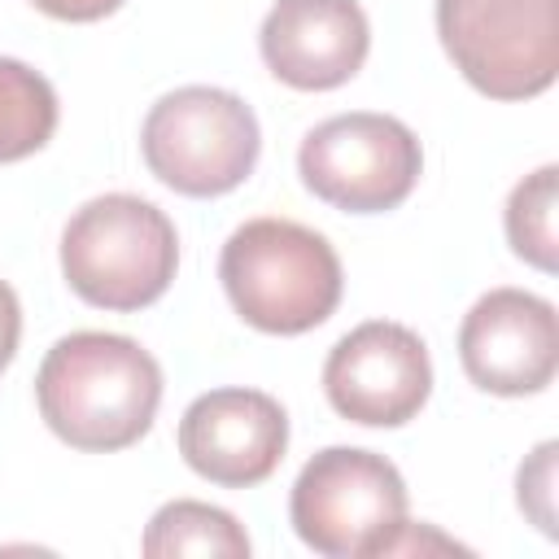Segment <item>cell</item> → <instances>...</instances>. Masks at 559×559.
<instances>
[{
	"label": "cell",
	"mask_w": 559,
	"mask_h": 559,
	"mask_svg": "<svg viewBox=\"0 0 559 559\" xmlns=\"http://www.w3.org/2000/svg\"><path fill=\"white\" fill-rule=\"evenodd\" d=\"M17 336H22V306H17V293L0 280V371L13 362Z\"/></svg>",
	"instance_id": "cell-17"
},
{
	"label": "cell",
	"mask_w": 559,
	"mask_h": 559,
	"mask_svg": "<svg viewBox=\"0 0 559 559\" xmlns=\"http://www.w3.org/2000/svg\"><path fill=\"white\" fill-rule=\"evenodd\" d=\"M31 4L57 22H100L114 9H122V0H31Z\"/></svg>",
	"instance_id": "cell-16"
},
{
	"label": "cell",
	"mask_w": 559,
	"mask_h": 559,
	"mask_svg": "<svg viewBox=\"0 0 559 559\" xmlns=\"http://www.w3.org/2000/svg\"><path fill=\"white\" fill-rule=\"evenodd\" d=\"M288 520L314 555L380 559L406 524V480L376 450L328 445L297 472Z\"/></svg>",
	"instance_id": "cell-4"
},
{
	"label": "cell",
	"mask_w": 559,
	"mask_h": 559,
	"mask_svg": "<svg viewBox=\"0 0 559 559\" xmlns=\"http://www.w3.org/2000/svg\"><path fill=\"white\" fill-rule=\"evenodd\" d=\"M258 48L280 83L332 92L362 70L371 22L358 0H275L262 17Z\"/></svg>",
	"instance_id": "cell-11"
},
{
	"label": "cell",
	"mask_w": 559,
	"mask_h": 559,
	"mask_svg": "<svg viewBox=\"0 0 559 559\" xmlns=\"http://www.w3.org/2000/svg\"><path fill=\"white\" fill-rule=\"evenodd\" d=\"M555 454H559V445H555V441H542V445L520 463V476H515L520 511H524L546 537H555Z\"/></svg>",
	"instance_id": "cell-15"
},
{
	"label": "cell",
	"mask_w": 559,
	"mask_h": 559,
	"mask_svg": "<svg viewBox=\"0 0 559 559\" xmlns=\"http://www.w3.org/2000/svg\"><path fill=\"white\" fill-rule=\"evenodd\" d=\"M218 280L231 310L271 336H301L341 306V258L314 227L293 218L240 223L223 253Z\"/></svg>",
	"instance_id": "cell-2"
},
{
	"label": "cell",
	"mask_w": 559,
	"mask_h": 559,
	"mask_svg": "<svg viewBox=\"0 0 559 559\" xmlns=\"http://www.w3.org/2000/svg\"><path fill=\"white\" fill-rule=\"evenodd\" d=\"M424 170V148L415 131L393 114H336L306 131L297 148L301 183L345 210V214H384L397 210Z\"/></svg>",
	"instance_id": "cell-7"
},
{
	"label": "cell",
	"mask_w": 559,
	"mask_h": 559,
	"mask_svg": "<svg viewBox=\"0 0 559 559\" xmlns=\"http://www.w3.org/2000/svg\"><path fill=\"white\" fill-rule=\"evenodd\" d=\"M454 70L493 100L542 96L559 74V0H437Z\"/></svg>",
	"instance_id": "cell-6"
},
{
	"label": "cell",
	"mask_w": 559,
	"mask_h": 559,
	"mask_svg": "<svg viewBox=\"0 0 559 559\" xmlns=\"http://www.w3.org/2000/svg\"><path fill=\"white\" fill-rule=\"evenodd\" d=\"M459 362L467 380L498 397L542 393L559 371L555 306L528 288H489L459 328Z\"/></svg>",
	"instance_id": "cell-9"
},
{
	"label": "cell",
	"mask_w": 559,
	"mask_h": 559,
	"mask_svg": "<svg viewBox=\"0 0 559 559\" xmlns=\"http://www.w3.org/2000/svg\"><path fill=\"white\" fill-rule=\"evenodd\" d=\"M35 402L66 445L92 454L127 450L153 428L162 367L122 332H70L44 354Z\"/></svg>",
	"instance_id": "cell-1"
},
{
	"label": "cell",
	"mask_w": 559,
	"mask_h": 559,
	"mask_svg": "<svg viewBox=\"0 0 559 559\" xmlns=\"http://www.w3.org/2000/svg\"><path fill=\"white\" fill-rule=\"evenodd\" d=\"M179 266L175 223L135 192H105L83 201L61 231L66 284L100 310L153 306Z\"/></svg>",
	"instance_id": "cell-3"
},
{
	"label": "cell",
	"mask_w": 559,
	"mask_h": 559,
	"mask_svg": "<svg viewBox=\"0 0 559 559\" xmlns=\"http://www.w3.org/2000/svg\"><path fill=\"white\" fill-rule=\"evenodd\" d=\"M332 411L362 428L411 424L432 393V362L419 332L393 319H371L345 332L323 362Z\"/></svg>",
	"instance_id": "cell-8"
},
{
	"label": "cell",
	"mask_w": 559,
	"mask_h": 559,
	"mask_svg": "<svg viewBox=\"0 0 559 559\" xmlns=\"http://www.w3.org/2000/svg\"><path fill=\"white\" fill-rule=\"evenodd\" d=\"M262 131L253 109L227 87H175L166 92L140 131L148 170L183 197H223L240 188L258 166Z\"/></svg>",
	"instance_id": "cell-5"
},
{
	"label": "cell",
	"mask_w": 559,
	"mask_h": 559,
	"mask_svg": "<svg viewBox=\"0 0 559 559\" xmlns=\"http://www.w3.org/2000/svg\"><path fill=\"white\" fill-rule=\"evenodd\" d=\"M288 450V415L262 389H210L179 419L183 463L223 489L262 485Z\"/></svg>",
	"instance_id": "cell-10"
},
{
	"label": "cell",
	"mask_w": 559,
	"mask_h": 559,
	"mask_svg": "<svg viewBox=\"0 0 559 559\" xmlns=\"http://www.w3.org/2000/svg\"><path fill=\"white\" fill-rule=\"evenodd\" d=\"M57 131V92L52 83L17 61L0 57V162H22L39 153Z\"/></svg>",
	"instance_id": "cell-13"
},
{
	"label": "cell",
	"mask_w": 559,
	"mask_h": 559,
	"mask_svg": "<svg viewBox=\"0 0 559 559\" xmlns=\"http://www.w3.org/2000/svg\"><path fill=\"white\" fill-rule=\"evenodd\" d=\"M140 550L148 559H179V555H214V559H249V533L236 524L231 511L175 498L153 511Z\"/></svg>",
	"instance_id": "cell-12"
},
{
	"label": "cell",
	"mask_w": 559,
	"mask_h": 559,
	"mask_svg": "<svg viewBox=\"0 0 559 559\" xmlns=\"http://www.w3.org/2000/svg\"><path fill=\"white\" fill-rule=\"evenodd\" d=\"M555 214H559V166L546 162L533 175H524L511 197H507V245L515 258H524L537 271H555L559 266V231H555Z\"/></svg>",
	"instance_id": "cell-14"
}]
</instances>
